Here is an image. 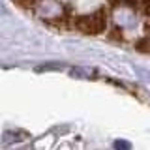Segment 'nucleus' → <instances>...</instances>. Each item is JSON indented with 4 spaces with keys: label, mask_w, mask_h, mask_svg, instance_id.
<instances>
[{
    "label": "nucleus",
    "mask_w": 150,
    "mask_h": 150,
    "mask_svg": "<svg viewBox=\"0 0 150 150\" xmlns=\"http://www.w3.org/2000/svg\"><path fill=\"white\" fill-rule=\"evenodd\" d=\"M75 28L83 34L88 36H96L101 34L103 30L107 28V15H105V9H98V11L90 13V15H83L75 19Z\"/></svg>",
    "instance_id": "obj_1"
},
{
    "label": "nucleus",
    "mask_w": 150,
    "mask_h": 150,
    "mask_svg": "<svg viewBox=\"0 0 150 150\" xmlns=\"http://www.w3.org/2000/svg\"><path fill=\"white\" fill-rule=\"evenodd\" d=\"M69 77H73V79H86V77H90V69H86V68H81V66H73V68H69Z\"/></svg>",
    "instance_id": "obj_2"
},
{
    "label": "nucleus",
    "mask_w": 150,
    "mask_h": 150,
    "mask_svg": "<svg viewBox=\"0 0 150 150\" xmlns=\"http://www.w3.org/2000/svg\"><path fill=\"white\" fill-rule=\"evenodd\" d=\"M135 49L141 51V53H150V38H143L135 43Z\"/></svg>",
    "instance_id": "obj_3"
},
{
    "label": "nucleus",
    "mask_w": 150,
    "mask_h": 150,
    "mask_svg": "<svg viewBox=\"0 0 150 150\" xmlns=\"http://www.w3.org/2000/svg\"><path fill=\"white\" fill-rule=\"evenodd\" d=\"M111 6H131V8H137L139 0H109Z\"/></svg>",
    "instance_id": "obj_4"
},
{
    "label": "nucleus",
    "mask_w": 150,
    "mask_h": 150,
    "mask_svg": "<svg viewBox=\"0 0 150 150\" xmlns=\"http://www.w3.org/2000/svg\"><path fill=\"white\" fill-rule=\"evenodd\" d=\"M115 150H131V144L124 139H116L115 141Z\"/></svg>",
    "instance_id": "obj_5"
},
{
    "label": "nucleus",
    "mask_w": 150,
    "mask_h": 150,
    "mask_svg": "<svg viewBox=\"0 0 150 150\" xmlns=\"http://www.w3.org/2000/svg\"><path fill=\"white\" fill-rule=\"evenodd\" d=\"M36 2L38 0H15V4H19V6H23V8H32Z\"/></svg>",
    "instance_id": "obj_6"
},
{
    "label": "nucleus",
    "mask_w": 150,
    "mask_h": 150,
    "mask_svg": "<svg viewBox=\"0 0 150 150\" xmlns=\"http://www.w3.org/2000/svg\"><path fill=\"white\" fill-rule=\"evenodd\" d=\"M143 9L146 15H150V0H143Z\"/></svg>",
    "instance_id": "obj_7"
}]
</instances>
